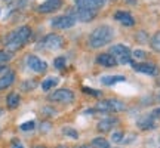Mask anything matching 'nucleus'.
<instances>
[{"instance_id":"obj_4","label":"nucleus","mask_w":160,"mask_h":148,"mask_svg":"<svg viewBox=\"0 0 160 148\" xmlns=\"http://www.w3.org/2000/svg\"><path fill=\"white\" fill-rule=\"evenodd\" d=\"M110 53L116 58L117 64H131L132 62V52L126 45L117 43L110 47Z\"/></svg>"},{"instance_id":"obj_13","label":"nucleus","mask_w":160,"mask_h":148,"mask_svg":"<svg viewBox=\"0 0 160 148\" xmlns=\"http://www.w3.org/2000/svg\"><path fill=\"white\" fill-rule=\"evenodd\" d=\"M62 6V0H45L42 5L37 7L40 13H52V12L58 11Z\"/></svg>"},{"instance_id":"obj_12","label":"nucleus","mask_w":160,"mask_h":148,"mask_svg":"<svg viewBox=\"0 0 160 148\" xmlns=\"http://www.w3.org/2000/svg\"><path fill=\"white\" fill-rule=\"evenodd\" d=\"M107 0H76V7L82 9H89V11H97L101 9L105 5Z\"/></svg>"},{"instance_id":"obj_36","label":"nucleus","mask_w":160,"mask_h":148,"mask_svg":"<svg viewBox=\"0 0 160 148\" xmlns=\"http://www.w3.org/2000/svg\"><path fill=\"white\" fill-rule=\"evenodd\" d=\"M159 101H160V95H159Z\"/></svg>"},{"instance_id":"obj_10","label":"nucleus","mask_w":160,"mask_h":148,"mask_svg":"<svg viewBox=\"0 0 160 148\" xmlns=\"http://www.w3.org/2000/svg\"><path fill=\"white\" fill-rule=\"evenodd\" d=\"M27 65H28V68L31 70V71H34V73H45L46 70H48L46 61L40 59V58L36 57V55H28V57H27Z\"/></svg>"},{"instance_id":"obj_8","label":"nucleus","mask_w":160,"mask_h":148,"mask_svg":"<svg viewBox=\"0 0 160 148\" xmlns=\"http://www.w3.org/2000/svg\"><path fill=\"white\" fill-rule=\"evenodd\" d=\"M70 15H73L77 22H89L92 19H95V17L98 15L97 11H89V9H82V7H73Z\"/></svg>"},{"instance_id":"obj_25","label":"nucleus","mask_w":160,"mask_h":148,"mask_svg":"<svg viewBox=\"0 0 160 148\" xmlns=\"http://www.w3.org/2000/svg\"><path fill=\"white\" fill-rule=\"evenodd\" d=\"M12 53L8 51H0V64H5L8 61H11Z\"/></svg>"},{"instance_id":"obj_34","label":"nucleus","mask_w":160,"mask_h":148,"mask_svg":"<svg viewBox=\"0 0 160 148\" xmlns=\"http://www.w3.org/2000/svg\"><path fill=\"white\" fill-rule=\"evenodd\" d=\"M34 148H46L45 145H37V147H34Z\"/></svg>"},{"instance_id":"obj_19","label":"nucleus","mask_w":160,"mask_h":148,"mask_svg":"<svg viewBox=\"0 0 160 148\" xmlns=\"http://www.w3.org/2000/svg\"><path fill=\"white\" fill-rule=\"evenodd\" d=\"M19 101H21V98H19V95H18L17 92H12V93H9L8 95V98H6V104H8V107L11 110L17 108L18 105H19Z\"/></svg>"},{"instance_id":"obj_9","label":"nucleus","mask_w":160,"mask_h":148,"mask_svg":"<svg viewBox=\"0 0 160 148\" xmlns=\"http://www.w3.org/2000/svg\"><path fill=\"white\" fill-rule=\"evenodd\" d=\"M132 68L138 71V73L147 74V76H157L159 74V67L151 62H131Z\"/></svg>"},{"instance_id":"obj_33","label":"nucleus","mask_w":160,"mask_h":148,"mask_svg":"<svg viewBox=\"0 0 160 148\" xmlns=\"http://www.w3.org/2000/svg\"><path fill=\"white\" fill-rule=\"evenodd\" d=\"M74 148H92V147H89V145H79V147H74Z\"/></svg>"},{"instance_id":"obj_14","label":"nucleus","mask_w":160,"mask_h":148,"mask_svg":"<svg viewBox=\"0 0 160 148\" xmlns=\"http://www.w3.org/2000/svg\"><path fill=\"white\" fill-rule=\"evenodd\" d=\"M114 19L125 27H133L135 25V18L126 11H117L114 13Z\"/></svg>"},{"instance_id":"obj_32","label":"nucleus","mask_w":160,"mask_h":148,"mask_svg":"<svg viewBox=\"0 0 160 148\" xmlns=\"http://www.w3.org/2000/svg\"><path fill=\"white\" fill-rule=\"evenodd\" d=\"M49 127H51V123H49V121H46V123H42V126H40L42 132H49Z\"/></svg>"},{"instance_id":"obj_1","label":"nucleus","mask_w":160,"mask_h":148,"mask_svg":"<svg viewBox=\"0 0 160 148\" xmlns=\"http://www.w3.org/2000/svg\"><path fill=\"white\" fill-rule=\"evenodd\" d=\"M30 39H31V28L28 25H21L5 37V46L8 52L12 53V52H17L18 49H21Z\"/></svg>"},{"instance_id":"obj_26","label":"nucleus","mask_w":160,"mask_h":148,"mask_svg":"<svg viewBox=\"0 0 160 148\" xmlns=\"http://www.w3.org/2000/svg\"><path fill=\"white\" fill-rule=\"evenodd\" d=\"M123 136H125V133L123 132H114L113 135H111V141L116 144H122V141H123Z\"/></svg>"},{"instance_id":"obj_7","label":"nucleus","mask_w":160,"mask_h":148,"mask_svg":"<svg viewBox=\"0 0 160 148\" xmlns=\"http://www.w3.org/2000/svg\"><path fill=\"white\" fill-rule=\"evenodd\" d=\"M76 22L77 21L74 19V17L67 13V15H58V17H55L51 21V25L57 30H68L71 27H74Z\"/></svg>"},{"instance_id":"obj_3","label":"nucleus","mask_w":160,"mask_h":148,"mask_svg":"<svg viewBox=\"0 0 160 148\" xmlns=\"http://www.w3.org/2000/svg\"><path fill=\"white\" fill-rule=\"evenodd\" d=\"M126 105L123 101L119 99H104L101 102L97 104V107L93 111H101V113H120L125 111Z\"/></svg>"},{"instance_id":"obj_16","label":"nucleus","mask_w":160,"mask_h":148,"mask_svg":"<svg viewBox=\"0 0 160 148\" xmlns=\"http://www.w3.org/2000/svg\"><path fill=\"white\" fill-rule=\"evenodd\" d=\"M97 62L99 65H102V67H114V65H117V61H116V58L111 53H101V55H98Z\"/></svg>"},{"instance_id":"obj_23","label":"nucleus","mask_w":160,"mask_h":148,"mask_svg":"<svg viewBox=\"0 0 160 148\" xmlns=\"http://www.w3.org/2000/svg\"><path fill=\"white\" fill-rule=\"evenodd\" d=\"M65 64H67L65 57H58V58H55V61H53V67L57 70H64L65 68Z\"/></svg>"},{"instance_id":"obj_5","label":"nucleus","mask_w":160,"mask_h":148,"mask_svg":"<svg viewBox=\"0 0 160 148\" xmlns=\"http://www.w3.org/2000/svg\"><path fill=\"white\" fill-rule=\"evenodd\" d=\"M62 46H64V39L59 34H53V33L45 36L37 43L39 49H46V51H57V49H61Z\"/></svg>"},{"instance_id":"obj_24","label":"nucleus","mask_w":160,"mask_h":148,"mask_svg":"<svg viewBox=\"0 0 160 148\" xmlns=\"http://www.w3.org/2000/svg\"><path fill=\"white\" fill-rule=\"evenodd\" d=\"M62 133L65 136L73 138V139H77V138H79V133H77L76 129H73V127H62Z\"/></svg>"},{"instance_id":"obj_18","label":"nucleus","mask_w":160,"mask_h":148,"mask_svg":"<svg viewBox=\"0 0 160 148\" xmlns=\"http://www.w3.org/2000/svg\"><path fill=\"white\" fill-rule=\"evenodd\" d=\"M125 80H126L125 76H102L101 77V83L104 86H114L117 83L125 81Z\"/></svg>"},{"instance_id":"obj_11","label":"nucleus","mask_w":160,"mask_h":148,"mask_svg":"<svg viewBox=\"0 0 160 148\" xmlns=\"http://www.w3.org/2000/svg\"><path fill=\"white\" fill-rule=\"evenodd\" d=\"M156 119H157V117H156L154 114L141 116V117L137 120V126L141 131H151V129H154V126H156Z\"/></svg>"},{"instance_id":"obj_17","label":"nucleus","mask_w":160,"mask_h":148,"mask_svg":"<svg viewBox=\"0 0 160 148\" xmlns=\"http://www.w3.org/2000/svg\"><path fill=\"white\" fill-rule=\"evenodd\" d=\"M15 83V73L13 71H6L2 77H0V91H5L9 86Z\"/></svg>"},{"instance_id":"obj_31","label":"nucleus","mask_w":160,"mask_h":148,"mask_svg":"<svg viewBox=\"0 0 160 148\" xmlns=\"http://www.w3.org/2000/svg\"><path fill=\"white\" fill-rule=\"evenodd\" d=\"M11 148H25V147L21 144V141H18V139H12Z\"/></svg>"},{"instance_id":"obj_35","label":"nucleus","mask_w":160,"mask_h":148,"mask_svg":"<svg viewBox=\"0 0 160 148\" xmlns=\"http://www.w3.org/2000/svg\"><path fill=\"white\" fill-rule=\"evenodd\" d=\"M57 148H68V147H65V145H59V147H57Z\"/></svg>"},{"instance_id":"obj_21","label":"nucleus","mask_w":160,"mask_h":148,"mask_svg":"<svg viewBox=\"0 0 160 148\" xmlns=\"http://www.w3.org/2000/svg\"><path fill=\"white\" fill-rule=\"evenodd\" d=\"M92 147L93 148H110V142L105 138H93L92 139Z\"/></svg>"},{"instance_id":"obj_29","label":"nucleus","mask_w":160,"mask_h":148,"mask_svg":"<svg viewBox=\"0 0 160 148\" xmlns=\"http://www.w3.org/2000/svg\"><path fill=\"white\" fill-rule=\"evenodd\" d=\"M83 92L91 95V96H101V91H97V89H91V87H83Z\"/></svg>"},{"instance_id":"obj_6","label":"nucleus","mask_w":160,"mask_h":148,"mask_svg":"<svg viewBox=\"0 0 160 148\" xmlns=\"http://www.w3.org/2000/svg\"><path fill=\"white\" fill-rule=\"evenodd\" d=\"M48 99L51 102H62V104H70L74 101V93L70 89H57L52 93L48 95Z\"/></svg>"},{"instance_id":"obj_28","label":"nucleus","mask_w":160,"mask_h":148,"mask_svg":"<svg viewBox=\"0 0 160 148\" xmlns=\"http://www.w3.org/2000/svg\"><path fill=\"white\" fill-rule=\"evenodd\" d=\"M34 121H25V123H22V125L19 126V129L22 132H28V131H33L34 129Z\"/></svg>"},{"instance_id":"obj_27","label":"nucleus","mask_w":160,"mask_h":148,"mask_svg":"<svg viewBox=\"0 0 160 148\" xmlns=\"http://www.w3.org/2000/svg\"><path fill=\"white\" fill-rule=\"evenodd\" d=\"M36 86H37L36 80H25V83L22 85V89L24 91H31V89H34Z\"/></svg>"},{"instance_id":"obj_22","label":"nucleus","mask_w":160,"mask_h":148,"mask_svg":"<svg viewBox=\"0 0 160 148\" xmlns=\"http://www.w3.org/2000/svg\"><path fill=\"white\" fill-rule=\"evenodd\" d=\"M150 45H151V49L156 52H160V31H157L156 34H153L151 40H150Z\"/></svg>"},{"instance_id":"obj_2","label":"nucleus","mask_w":160,"mask_h":148,"mask_svg":"<svg viewBox=\"0 0 160 148\" xmlns=\"http://www.w3.org/2000/svg\"><path fill=\"white\" fill-rule=\"evenodd\" d=\"M114 39V30L110 25H99L95 30H92L89 34V46L92 49H99L102 46L108 45Z\"/></svg>"},{"instance_id":"obj_20","label":"nucleus","mask_w":160,"mask_h":148,"mask_svg":"<svg viewBox=\"0 0 160 148\" xmlns=\"http://www.w3.org/2000/svg\"><path fill=\"white\" fill-rule=\"evenodd\" d=\"M59 83V79L58 77H48L42 81V89L43 91H51L52 87H55V86Z\"/></svg>"},{"instance_id":"obj_30","label":"nucleus","mask_w":160,"mask_h":148,"mask_svg":"<svg viewBox=\"0 0 160 148\" xmlns=\"http://www.w3.org/2000/svg\"><path fill=\"white\" fill-rule=\"evenodd\" d=\"M132 55H133V57L137 58V59H142V58L145 57L147 53H145L144 51H139V49H138V51H133V52H132Z\"/></svg>"},{"instance_id":"obj_15","label":"nucleus","mask_w":160,"mask_h":148,"mask_svg":"<svg viewBox=\"0 0 160 148\" xmlns=\"http://www.w3.org/2000/svg\"><path fill=\"white\" fill-rule=\"evenodd\" d=\"M119 125V119L116 117H104L99 123H98V131L99 132H110L111 129H114Z\"/></svg>"}]
</instances>
